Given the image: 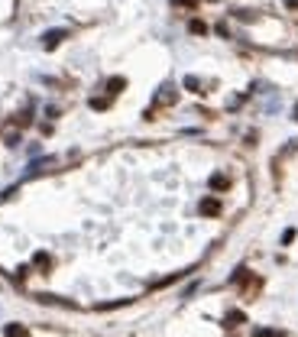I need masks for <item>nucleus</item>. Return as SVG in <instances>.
<instances>
[{
  "mask_svg": "<svg viewBox=\"0 0 298 337\" xmlns=\"http://www.w3.org/2000/svg\"><path fill=\"white\" fill-rule=\"evenodd\" d=\"M220 211V204L214 201V198H204V201H201V214H217Z\"/></svg>",
  "mask_w": 298,
  "mask_h": 337,
  "instance_id": "1",
  "label": "nucleus"
},
{
  "mask_svg": "<svg viewBox=\"0 0 298 337\" xmlns=\"http://www.w3.org/2000/svg\"><path fill=\"white\" fill-rule=\"evenodd\" d=\"M59 39H65V33H62V30L46 33V46H49V49H52V46H59Z\"/></svg>",
  "mask_w": 298,
  "mask_h": 337,
  "instance_id": "2",
  "label": "nucleus"
},
{
  "mask_svg": "<svg viewBox=\"0 0 298 337\" xmlns=\"http://www.w3.org/2000/svg\"><path fill=\"white\" fill-rule=\"evenodd\" d=\"M7 334H10V337H26V331H23V327H17V324L7 327Z\"/></svg>",
  "mask_w": 298,
  "mask_h": 337,
  "instance_id": "3",
  "label": "nucleus"
},
{
  "mask_svg": "<svg viewBox=\"0 0 298 337\" xmlns=\"http://www.w3.org/2000/svg\"><path fill=\"white\" fill-rule=\"evenodd\" d=\"M211 185H214V188H227V178H224V175H214Z\"/></svg>",
  "mask_w": 298,
  "mask_h": 337,
  "instance_id": "4",
  "label": "nucleus"
},
{
  "mask_svg": "<svg viewBox=\"0 0 298 337\" xmlns=\"http://www.w3.org/2000/svg\"><path fill=\"white\" fill-rule=\"evenodd\" d=\"M175 4H188V7H191V4H195V0H175Z\"/></svg>",
  "mask_w": 298,
  "mask_h": 337,
  "instance_id": "5",
  "label": "nucleus"
},
{
  "mask_svg": "<svg viewBox=\"0 0 298 337\" xmlns=\"http://www.w3.org/2000/svg\"><path fill=\"white\" fill-rule=\"evenodd\" d=\"M285 4H288V7H298V0H285Z\"/></svg>",
  "mask_w": 298,
  "mask_h": 337,
  "instance_id": "6",
  "label": "nucleus"
},
{
  "mask_svg": "<svg viewBox=\"0 0 298 337\" xmlns=\"http://www.w3.org/2000/svg\"><path fill=\"white\" fill-rule=\"evenodd\" d=\"M295 120H298V107H295Z\"/></svg>",
  "mask_w": 298,
  "mask_h": 337,
  "instance_id": "7",
  "label": "nucleus"
}]
</instances>
